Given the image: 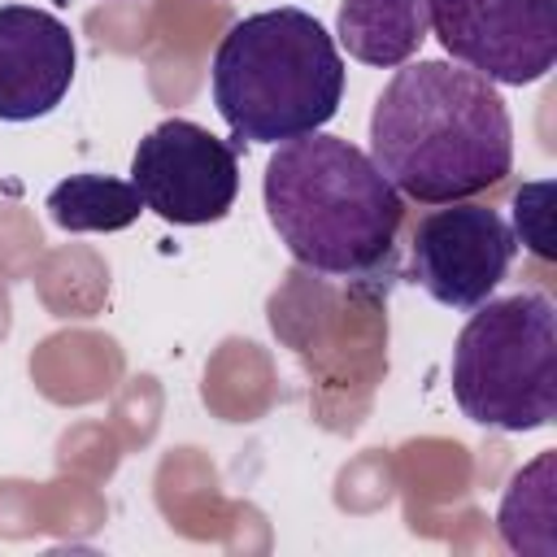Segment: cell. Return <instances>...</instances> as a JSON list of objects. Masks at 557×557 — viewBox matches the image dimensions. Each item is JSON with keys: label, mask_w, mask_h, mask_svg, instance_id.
Masks as SVG:
<instances>
[{"label": "cell", "mask_w": 557, "mask_h": 557, "mask_svg": "<svg viewBox=\"0 0 557 557\" xmlns=\"http://www.w3.org/2000/svg\"><path fill=\"white\" fill-rule=\"evenodd\" d=\"M261 200L278 244L309 274L357 292H387L400 278L405 196L357 144L322 131L278 144Z\"/></svg>", "instance_id": "6da1fadb"}, {"label": "cell", "mask_w": 557, "mask_h": 557, "mask_svg": "<svg viewBox=\"0 0 557 557\" xmlns=\"http://www.w3.org/2000/svg\"><path fill=\"white\" fill-rule=\"evenodd\" d=\"M370 161L418 205L470 200L513 170L509 104L457 61H405L374 100Z\"/></svg>", "instance_id": "7a4b0ae2"}, {"label": "cell", "mask_w": 557, "mask_h": 557, "mask_svg": "<svg viewBox=\"0 0 557 557\" xmlns=\"http://www.w3.org/2000/svg\"><path fill=\"white\" fill-rule=\"evenodd\" d=\"M344 74L335 35L313 13L278 4L226 26L209 91L235 144H287L339 113Z\"/></svg>", "instance_id": "3957f363"}, {"label": "cell", "mask_w": 557, "mask_h": 557, "mask_svg": "<svg viewBox=\"0 0 557 557\" xmlns=\"http://www.w3.org/2000/svg\"><path fill=\"white\" fill-rule=\"evenodd\" d=\"M453 396L479 426L527 435L557 418V305L544 292L487 296L453 344Z\"/></svg>", "instance_id": "277c9868"}, {"label": "cell", "mask_w": 557, "mask_h": 557, "mask_svg": "<svg viewBox=\"0 0 557 557\" xmlns=\"http://www.w3.org/2000/svg\"><path fill=\"white\" fill-rule=\"evenodd\" d=\"M131 183L157 218L174 226H209L235 209L239 157L235 144L209 135L200 122L165 117L135 144Z\"/></svg>", "instance_id": "5b68a950"}, {"label": "cell", "mask_w": 557, "mask_h": 557, "mask_svg": "<svg viewBox=\"0 0 557 557\" xmlns=\"http://www.w3.org/2000/svg\"><path fill=\"white\" fill-rule=\"evenodd\" d=\"M440 48L496 87L540 83L557 65V0H426Z\"/></svg>", "instance_id": "8992f818"}, {"label": "cell", "mask_w": 557, "mask_h": 557, "mask_svg": "<svg viewBox=\"0 0 557 557\" xmlns=\"http://www.w3.org/2000/svg\"><path fill=\"white\" fill-rule=\"evenodd\" d=\"M518 239L509 222L474 200H453L418 218L409 239L413 283L444 309L483 305L509 274Z\"/></svg>", "instance_id": "52a82bcc"}, {"label": "cell", "mask_w": 557, "mask_h": 557, "mask_svg": "<svg viewBox=\"0 0 557 557\" xmlns=\"http://www.w3.org/2000/svg\"><path fill=\"white\" fill-rule=\"evenodd\" d=\"M74 30L35 4H0V122L48 117L74 87Z\"/></svg>", "instance_id": "ba28073f"}, {"label": "cell", "mask_w": 557, "mask_h": 557, "mask_svg": "<svg viewBox=\"0 0 557 557\" xmlns=\"http://www.w3.org/2000/svg\"><path fill=\"white\" fill-rule=\"evenodd\" d=\"M426 35V0H339L335 13V44L374 70L413 61Z\"/></svg>", "instance_id": "9c48e42d"}, {"label": "cell", "mask_w": 557, "mask_h": 557, "mask_svg": "<svg viewBox=\"0 0 557 557\" xmlns=\"http://www.w3.org/2000/svg\"><path fill=\"white\" fill-rule=\"evenodd\" d=\"M48 218L70 231V235H91V231H126L139 213L144 200L135 191L131 178H113V174H70L48 191Z\"/></svg>", "instance_id": "30bf717a"}, {"label": "cell", "mask_w": 557, "mask_h": 557, "mask_svg": "<svg viewBox=\"0 0 557 557\" xmlns=\"http://www.w3.org/2000/svg\"><path fill=\"white\" fill-rule=\"evenodd\" d=\"M553 453H540L527 470L513 474V483L500 496L496 531L513 553L553 557L557 553V496H553Z\"/></svg>", "instance_id": "8fae6325"}, {"label": "cell", "mask_w": 557, "mask_h": 557, "mask_svg": "<svg viewBox=\"0 0 557 557\" xmlns=\"http://www.w3.org/2000/svg\"><path fill=\"white\" fill-rule=\"evenodd\" d=\"M553 178H535V183H522L518 196H513V239L527 244L540 261H553L557 257V239H553Z\"/></svg>", "instance_id": "7c38bea8"}]
</instances>
